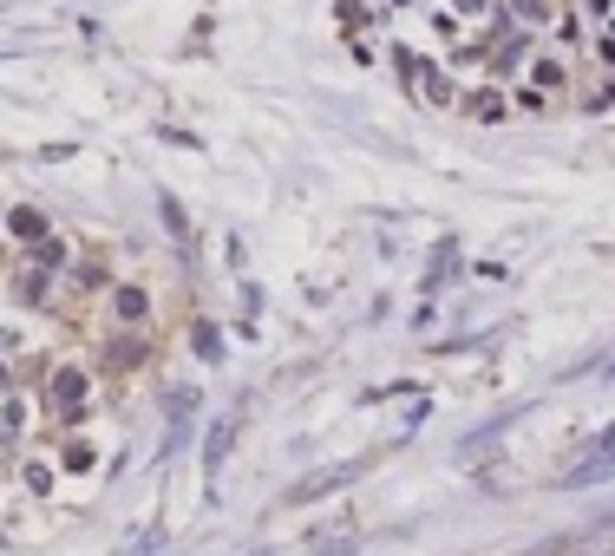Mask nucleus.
Here are the masks:
<instances>
[{
  "label": "nucleus",
  "instance_id": "nucleus-1",
  "mask_svg": "<svg viewBox=\"0 0 615 556\" xmlns=\"http://www.w3.org/2000/svg\"><path fill=\"white\" fill-rule=\"evenodd\" d=\"M602 478H615V426L590 445V458H576L570 471H563V485L570 491H582V485H602Z\"/></svg>",
  "mask_w": 615,
  "mask_h": 556
},
{
  "label": "nucleus",
  "instance_id": "nucleus-2",
  "mask_svg": "<svg viewBox=\"0 0 615 556\" xmlns=\"http://www.w3.org/2000/svg\"><path fill=\"white\" fill-rule=\"evenodd\" d=\"M360 471H367V458H347V465H327V471H315V478H301L295 491H289V504H315V497H327V491H341V485H354Z\"/></svg>",
  "mask_w": 615,
  "mask_h": 556
},
{
  "label": "nucleus",
  "instance_id": "nucleus-3",
  "mask_svg": "<svg viewBox=\"0 0 615 556\" xmlns=\"http://www.w3.org/2000/svg\"><path fill=\"white\" fill-rule=\"evenodd\" d=\"M236 426H242V412L230 406L222 419L203 432V471H222V458H230V438H236Z\"/></svg>",
  "mask_w": 615,
  "mask_h": 556
},
{
  "label": "nucleus",
  "instance_id": "nucleus-4",
  "mask_svg": "<svg viewBox=\"0 0 615 556\" xmlns=\"http://www.w3.org/2000/svg\"><path fill=\"white\" fill-rule=\"evenodd\" d=\"M52 400H60L66 412H79V400H86V373H79V367H66L60 380H52Z\"/></svg>",
  "mask_w": 615,
  "mask_h": 556
},
{
  "label": "nucleus",
  "instance_id": "nucleus-5",
  "mask_svg": "<svg viewBox=\"0 0 615 556\" xmlns=\"http://www.w3.org/2000/svg\"><path fill=\"white\" fill-rule=\"evenodd\" d=\"M7 230H14V236H46V222H40V210H14Z\"/></svg>",
  "mask_w": 615,
  "mask_h": 556
},
{
  "label": "nucleus",
  "instance_id": "nucleus-6",
  "mask_svg": "<svg viewBox=\"0 0 615 556\" xmlns=\"http://www.w3.org/2000/svg\"><path fill=\"white\" fill-rule=\"evenodd\" d=\"M190 341H197V353H203V360H222V334H216L210 321H203L197 334H190Z\"/></svg>",
  "mask_w": 615,
  "mask_h": 556
},
{
  "label": "nucleus",
  "instance_id": "nucleus-7",
  "mask_svg": "<svg viewBox=\"0 0 615 556\" xmlns=\"http://www.w3.org/2000/svg\"><path fill=\"white\" fill-rule=\"evenodd\" d=\"M118 315H125V321H145V295H137V288H118Z\"/></svg>",
  "mask_w": 615,
  "mask_h": 556
},
{
  "label": "nucleus",
  "instance_id": "nucleus-8",
  "mask_svg": "<svg viewBox=\"0 0 615 556\" xmlns=\"http://www.w3.org/2000/svg\"><path fill=\"white\" fill-rule=\"evenodd\" d=\"M354 550H360V543H354V537H334V543H327V550H321V556H354Z\"/></svg>",
  "mask_w": 615,
  "mask_h": 556
},
{
  "label": "nucleus",
  "instance_id": "nucleus-9",
  "mask_svg": "<svg viewBox=\"0 0 615 556\" xmlns=\"http://www.w3.org/2000/svg\"><path fill=\"white\" fill-rule=\"evenodd\" d=\"M459 7H465V14H478V7H485V0H459Z\"/></svg>",
  "mask_w": 615,
  "mask_h": 556
},
{
  "label": "nucleus",
  "instance_id": "nucleus-10",
  "mask_svg": "<svg viewBox=\"0 0 615 556\" xmlns=\"http://www.w3.org/2000/svg\"><path fill=\"white\" fill-rule=\"evenodd\" d=\"M256 556H269V550H256Z\"/></svg>",
  "mask_w": 615,
  "mask_h": 556
}]
</instances>
